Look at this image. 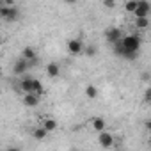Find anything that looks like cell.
<instances>
[{
	"mask_svg": "<svg viewBox=\"0 0 151 151\" xmlns=\"http://www.w3.org/2000/svg\"><path fill=\"white\" fill-rule=\"evenodd\" d=\"M123 46L130 52V53H137L140 50V37L137 34H128L123 37Z\"/></svg>",
	"mask_w": 151,
	"mask_h": 151,
	"instance_id": "cell-1",
	"label": "cell"
},
{
	"mask_svg": "<svg viewBox=\"0 0 151 151\" xmlns=\"http://www.w3.org/2000/svg\"><path fill=\"white\" fill-rule=\"evenodd\" d=\"M0 16H2L4 20H7V22H13V20H18L20 11H18L16 6L7 7V6H4V4H0Z\"/></svg>",
	"mask_w": 151,
	"mask_h": 151,
	"instance_id": "cell-2",
	"label": "cell"
},
{
	"mask_svg": "<svg viewBox=\"0 0 151 151\" xmlns=\"http://www.w3.org/2000/svg\"><path fill=\"white\" fill-rule=\"evenodd\" d=\"M123 32H121V29H117V27H109L107 29V32H105V39L110 43V45H116V43H119V41H123Z\"/></svg>",
	"mask_w": 151,
	"mask_h": 151,
	"instance_id": "cell-3",
	"label": "cell"
},
{
	"mask_svg": "<svg viewBox=\"0 0 151 151\" xmlns=\"http://www.w3.org/2000/svg\"><path fill=\"white\" fill-rule=\"evenodd\" d=\"M98 142H100V146L103 147V149H109V147H112L114 146V135L110 133V132H101V133H98Z\"/></svg>",
	"mask_w": 151,
	"mask_h": 151,
	"instance_id": "cell-4",
	"label": "cell"
},
{
	"mask_svg": "<svg viewBox=\"0 0 151 151\" xmlns=\"http://www.w3.org/2000/svg\"><path fill=\"white\" fill-rule=\"evenodd\" d=\"M84 43H82V39H69L68 41V52L71 53V55H78V53H82L84 52Z\"/></svg>",
	"mask_w": 151,
	"mask_h": 151,
	"instance_id": "cell-5",
	"label": "cell"
},
{
	"mask_svg": "<svg viewBox=\"0 0 151 151\" xmlns=\"http://www.w3.org/2000/svg\"><path fill=\"white\" fill-rule=\"evenodd\" d=\"M22 57H23L30 66L37 64V52H36L32 46H25V48H23V52H22Z\"/></svg>",
	"mask_w": 151,
	"mask_h": 151,
	"instance_id": "cell-6",
	"label": "cell"
},
{
	"mask_svg": "<svg viewBox=\"0 0 151 151\" xmlns=\"http://www.w3.org/2000/svg\"><path fill=\"white\" fill-rule=\"evenodd\" d=\"M34 80L36 78H32V77H23L22 78V82H20V91L23 93V94H29V93H32L34 91Z\"/></svg>",
	"mask_w": 151,
	"mask_h": 151,
	"instance_id": "cell-7",
	"label": "cell"
},
{
	"mask_svg": "<svg viewBox=\"0 0 151 151\" xmlns=\"http://www.w3.org/2000/svg\"><path fill=\"white\" fill-rule=\"evenodd\" d=\"M149 11H151V4L146 2V0H142V2H139V7L135 11V18H147Z\"/></svg>",
	"mask_w": 151,
	"mask_h": 151,
	"instance_id": "cell-8",
	"label": "cell"
},
{
	"mask_svg": "<svg viewBox=\"0 0 151 151\" xmlns=\"http://www.w3.org/2000/svg\"><path fill=\"white\" fill-rule=\"evenodd\" d=\"M29 68H30V64H29L23 57H20V59L14 62V66H13V73H14V75H23Z\"/></svg>",
	"mask_w": 151,
	"mask_h": 151,
	"instance_id": "cell-9",
	"label": "cell"
},
{
	"mask_svg": "<svg viewBox=\"0 0 151 151\" xmlns=\"http://www.w3.org/2000/svg\"><path fill=\"white\" fill-rule=\"evenodd\" d=\"M39 98H41V96H37V94H34V93L23 94V105H25V107H37V105H39Z\"/></svg>",
	"mask_w": 151,
	"mask_h": 151,
	"instance_id": "cell-10",
	"label": "cell"
},
{
	"mask_svg": "<svg viewBox=\"0 0 151 151\" xmlns=\"http://www.w3.org/2000/svg\"><path fill=\"white\" fill-rule=\"evenodd\" d=\"M59 73H60V66L57 62H48L46 64V75H48L50 78H57Z\"/></svg>",
	"mask_w": 151,
	"mask_h": 151,
	"instance_id": "cell-11",
	"label": "cell"
},
{
	"mask_svg": "<svg viewBox=\"0 0 151 151\" xmlns=\"http://www.w3.org/2000/svg\"><path fill=\"white\" fill-rule=\"evenodd\" d=\"M91 126H93V130L98 132V133H101V132L107 130V123H105L103 117H94V119L91 121Z\"/></svg>",
	"mask_w": 151,
	"mask_h": 151,
	"instance_id": "cell-12",
	"label": "cell"
},
{
	"mask_svg": "<svg viewBox=\"0 0 151 151\" xmlns=\"http://www.w3.org/2000/svg\"><path fill=\"white\" fill-rule=\"evenodd\" d=\"M41 126H43L48 133H52V132H55V130L59 128L57 121H55V119H52V117H45V119H43V123H41Z\"/></svg>",
	"mask_w": 151,
	"mask_h": 151,
	"instance_id": "cell-13",
	"label": "cell"
},
{
	"mask_svg": "<svg viewBox=\"0 0 151 151\" xmlns=\"http://www.w3.org/2000/svg\"><path fill=\"white\" fill-rule=\"evenodd\" d=\"M32 137H34L36 140H45V139L48 137V132H46L43 126H37V128L32 130Z\"/></svg>",
	"mask_w": 151,
	"mask_h": 151,
	"instance_id": "cell-14",
	"label": "cell"
},
{
	"mask_svg": "<svg viewBox=\"0 0 151 151\" xmlns=\"http://www.w3.org/2000/svg\"><path fill=\"white\" fill-rule=\"evenodd\" d=\"M86 96L89 98V100H94L96 96H98V89L93 86V84H89V86H86Z\"/></svg>",
	"mask_w": 151,
	"mask_h": 151,
	"instance_id": "cell-15",
	"label": "cell"
},
{
	"mask_svg": "<svg viewBox=\"0 0 151 151\" xmlns=\"http://www.w3.org/2000/svg\"><path fill=\"white\" fill-rule=\"evenodd\" d=\"M135 27L139 30H144V29L149 27V20L147 18H135Z\"/></svg>",
	"mask_w": 151,
	"mask_h": 151,
	"instance_id": "cell-16",
	"label": "cell"
},
{
	"mask_svg": "<svg viewBox=\"0 0 151 151\" xmlns=\"http://www.w3.org/2000/svg\"><path fill=\"white\" fill-rule=\"evenodd\" d=\"M34 94H37V96H43V93H45V87H43V84L39 82V80H34V91H32Z\"/></svg>",
	"mask_w": 151,
	"mask_h": 151,
	"instance_id": "cell-17",
	"label": "cell"
},
{
	"mask_svg": "<svg viewBox=\"0 0 151 151\" xmlns=\"http://www.w3.org/2000/svg\"><path fill=\"white\" fill-rule=\"evenodd\" d=\"M137 7H139V2H126V4H124V9H126L128 13H132V14H135Z\"/></svg>",
	"mask_w": 151,
	"mask_h": 151,
	"instance_id": "cell-18",
	"label": "cell"
},
{
	"mask_svg": "<svg viewBox=\"0 0 151 151\" xmlns=\"http://www.w3.org/2000/svg\"><path fill=\"white\" fill-rule=\"evenodd\" d=\"M84 52H86V57H94L96 55V46L94 45H86Z\"/></svg>",
	"mask_w": 151,
	"mask_h": 151,
	"instance_id": "cell-19",
	"label": "cell"
},
{
	"mask_svg": "<svg viewBox=\"0 0 151 151\" xmlns=\"http://www.w3.org/2000/svg\"><path fill=\"white\" fill-rule=\"evenodd\" d=\"M144 101L151 105V87H147V89L144 91Z\"/></svg>",
	"mask_w": 151,
	"mask_h": 151,
	"instance_id": "cell-20",
	"label": "cell"
},
{
	"mask_svg": "<svg viewBox=\"0 0 151 151\" xmlns=\"http://www.w3.org/2000/svg\"><path fill=\"white\" fill-rule=\"evenodd\" d=\"M140 80H142V82H149V80H151V75H149L147 71H144V73L140 75Z\"/></svg>",
	"mask_w": 151,
	"mask_h": 151,
	"instance_id": "cell-21",
	"label": "cell"
},
{
	"mask_svg": "<svg viewBox=\"0 0 151 151\" xmlns=\"http://www.w3.org/2000/svg\"><path fill=\"white\" fill-rule=\"evenodd\" d=\"M103 6H105V7H109V9H114V7H116V2H114V0H105Z\"/></svg>",
	"mask_w": 151,
	"mask_h": 151,
	"instance_id": "cell-22",
	"label": "cell"
},
{
	"mask_svg": "<svg viewBox=\"0 0 151 151\" xmlns=\"http://www.w3.org/2000/svg\"><path fill=\"white\" fill-rule=\"evenodd\" d=\"M144 126H146V130L149 132V135H151V119H147L146 123H144Z\"/></svg>",
	"mask_w": 151,
	"mask_h": 151,
	"instance_id": "cell-23",
	"label": "cell"
},
{
	"mask_svg": "<svg viewBox=\"0 0 151 151\" xmlns=\"http://www.w3.org/2000/svg\"><path fill=\"white\" fill-rule=\"evenodd\" d=\"M6 151H20V149H18V147H14V146H11V147H7Z\"/></svg>",
	"mask_w": 151,
	"mask_h": 151,
	"instance_id": "cell-24",
	"label": "cell"
},
{
	"mask_svg": "<svg viewBox=\"0 0 151 151\" xmlns=\"http://www.w3.org/2000/svg\"><path fill=\"white\" fill-rule=\"evenodd\" d=\"M149 147H151V140H149Z\"/></svg>",
	"mask_w": 151,
	"mask_h": 151,
	"instance_id": "cell-25",
	"label": "cell"
}]
</instances>
